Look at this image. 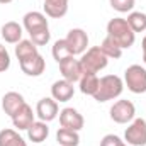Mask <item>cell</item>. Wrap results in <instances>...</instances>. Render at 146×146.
<instances>
[{
	"mask_svg": "<svg viewBox=\"0 0 146 146\" xmlns=\"http://www.w3.org/2000/svg\"><path fill=\"white\" fill-rule=\"evenodd\" d=\"M107 37H110L121 49H127L134 44L136 33L129 27L127 21L122 17H114L107 24Z\"/></svg>",
	"mask_w": 146,
	"mask_h": 146,
	"instance_id": "1",
	"label": "cell"
},
{
	"mask_svg": "<svg viewBox=\"0 0 146 146\" xmlns=\"http://www.w3.org/2000/svg\"><path fill=\"white\" fill-rule=\"evenodd\" d=\"M124 90V82L117 75H106L99 82V90L95 92L94 99L97 102H107L117 99Z\"/></svg>",
	"mask_w": 146,
	"mask_h": 146,
	"instance_id": "2",
	"label": "cell"
},
{
	"mask_svg": "<svg viewBox=\"0 0 146 146\" xmlns=\"http://www.w3.org/2000/svg\"><path fill=\"white\" fill-rule=\"evenodd\" d=\"M107 63H109V58L102 53L100 46L88 48L80 58V65H82L83 73H99L107 66Z\"/></svg>",
	"mask_w": 146,
	"mask_h": 146,
	"instance_id": "3",
	"label": "cell"
},
{
	"mask_svg": "<svg viewBox=\"0 0 146 146\" xmlns=\"http://www.w3.org/2000/svg\"><path fill=\"white\" fill-rule=\"evenodd\" d=\"M124 83L129 92L133 94H145L146 92V68L141 65H131L124 72Z\"/></svg>",
	"mask_w": 146,
	"mask_h": 146,
	"instance_id": "4",
	"label": "cell"
},
{
	"mask_svg": "<svg viewBox=\"0 0 146 146\" xmlns=\"http://www.w3.org/2000/svg\"><path fill=\"white\" fill-rule=\"evenodd\" d=\"M124 141L129 146H146V121L134 119L124 133Z\"/></svg>",
	"mask_w": 146,
	"mask_h": 146,
	"instance_id": "5",
	"label": "cell"
},
{
	"mask_svg": "<svg viewBox=\"0 0 146 146\" xmlns=\"http://www.w3.org/2000/svg\"><path fill=\"white\" fill-rule=\"evenodd\" d=\"M136 107L131 100H117L110 107V119L117 124H127L134 119Z\"/></svg>",
	"mask_w": 146,
	"mask_h": 146,
	"instance_id": "6",
	"label": "cell"
},
{
	"mask_svg": "<svg viewBox=\"0 0 146 146\" xmlns=\"http://www.w3.org/2000/svg\"><path fill=\"white\" fill-rule=\"evenodd\" d=\"M66 44H68V49H70V54L72 56H78V54H83L87 51V46H88V36L83 29L80 27H75L68 33V36L65 37Z\"/></svg>",
	"mask_w": 146,
	"mask_h": 146,
	"instance_id": "7",
	"label": "cell"
},
{
	"mask_svg": "<svg viewBox=\"0 0 146 146\" xmlns=\"http://www.w3.org/2000/svg\"><path fill=\"white\" fill-rule=\"evenodd\" d=\"M60 114V106L53 97H44L37 102L36 106V115L39 117V121L44 122H51L58 117Z\"/></svg>",
	"mask_w": 146,
	"mask_h": 146,
	"instance_id": "8",
	"label": "cell"
},
{
	"mask_svg": "<svg viewBox=\"0 0 146 146\" xmlns=\"http://www.w3.org/2000/svg\"><path fill=\"white\" fill-rule=\"evenodd\" d=\"M60 72L63 75V78L65 80H68V82H80V78H82V65H80V60H76L75 56H66L65 60H61L60 63Z\"/></svg>",
	"mask_w": 146,
	"mask_h": 146,
	"instance_id": "9",
	"label": "cell"
},
{
	"mask_svg": "<svg viewBox=\"0 0 146 146\" xmlns=\"http://www.w3.org/2000/svg\"><path fill=\"white\" fill-rule=\"evenodd\" d=\"M22 26L24 29L29 33V34H34L39 31H44V29H49V24H48V19H46V14L42 12H27L22 19Z\"/></svg>",
	"mask_w": 146,
	"mask_h": 146,
	"instance_id": "10",
	"label": "cell"
},
{
	"mask_svg": "<svg viewBox=\"0 0 146 146\" xmlns=\"http://www.w3.org/2000/svg\"><path fill=\"white\" fill-rule=\"evenodd\" d=\"M60 124L61 127L72 129V131H80L83 129V115L73 107H65L63 110H60Z\"/></svg>",
	"mask_w": 146,
	"mask_h": 146,
	"instance_id": "11",
	"label": "cell"
},
{
	"mask_svg": "<svg viewBox=\"0 0 146 146\" xmlns=\"http://www.w3.org/2000/svg\"><path fill=\"white\" fill-rule=\"evenodd\" d=\"M73 94H75V87H73L72 82L61 78V80H56L53 85H51V97L56 100V102H68L72 100Z\"/></svg>",
	"mask_w": 146,
	"mask_h": 146,
	"instance_id": "12",
	"label": "cell"
},
{
	"mask_svg": "<svg viewBox=\"0 0 146 146\" xmlns=\"http://www.w3.org/2000/svg\"><path fill=\"white\" fill-rule=\"evenodd\" d=\"M24 106H26V100H24V97L19 92H7L2 97V109H3V112L9 117H12L14 114H17Z\"/></svg>",
	"mask_w": 146,
	"mask_h": 146,
	"instance_id": "13",
	"label": "cell"
},
{
	"mask_svg": "<svg viewBox=\"0 0 146 146\" xmlns=\"http://www.w3.org/2000/svg\"><path fill=\"white\" fill-rule=\"evenodd\" d=\"M19 65H21L22 73H26L27 76H39L46 70V61H44V58L41 54H36L33 58H27L24 61H19Z\"/></svg>",
	"mask_w": 146,
	"mask_h": 146,
	"instance_id": "14",
	"label": "cell"
},
{
	"mask_svg": "<svg viewBox=\"0 0 146 146\" xmlns=\"http://www.w3.org/2000/svg\"><path fill=\"white\" fill-rule=\"evenodd\" d=\"M10 119H12V124H14L15 129H19V131H27L29 126L34 122V112H33V107L26 104L17 114H14Z\"/></svg>",
	"mask_w": 146,
	"mask_h": 146,
	"instance_id": "15",
	"label": "cell"
},
{
	"mask_svg": "<svg viewBox=\"0 0 146 146\" xmlns=\"http://www.w3.org/2000/svg\"><path fill=\"white\" fill-rule=\"evenodd\" d=\"M44 14L51 19H61L68 12V0H44Z\"/></svg>",
	"mask_w": 146,
	"mask_h": 146,
	"instance_id": "16",
	"label": "cell"
},
{
	"mask_svg": "<svg viewBox=\"0 0 146 146\" xmlns=\"http://www.w3.org/2000/svg\"><path fill=\"white\" fill-rule=\"evenodd\" d=\"M2 37L5 39V42L9 44H17L19 41H22V26L15 21H9L2 26Z\"/></svg>",
	"mask_w": 146,
	"mask_h": 146,
	"instance_id": "17",
	"label": "cell"
},
{
	"mask_svg": "<svg viewBox=\"0 0 146 146\" xmlns=\"http://www.w3.org/2000/svg\"><path fill=\"white\" fill-rule=\"evenodd\" d=\"M48 134H49V127H48V122H44V121H34L27 129V138L33 143L46 141Z\"/></svg>",
	"mask_w": 146,
	"mask_h": 146,
	"instance_id": "18",
	"label": "cell"
},
{
	"mask_svg": "<svg viewBox=\"0 0 146 146\" xmlns=\"http://www.w3.org/2000/svg\"><path fill=\"white\" fill-rule=\"evenodd\" d=\"M36 54H39V51H37V46L31 39H22L15 44V56L19 61H24V60L33 58Z\"/></svg>",
	"mask_w": 146,
	"mask_h": 146,
	"instance_id": "19",
	"label": "cell"
},
{
	"mask_svg": "<svg viewBox=\"0 0 146 146\" xmlns=\"http://www.w3.org/2000/svg\"><path fill=\"white\" fill-rule=\"evenodd\" d=\"M99 82L100 78L97 76V73H83L80 78V92L94 97L95 92L99 90Z\"/></svg>",
	"mask_w": 146,
	"mask_h": 146,
	"instance_id": "20",
	"label": "cell"
},
{
	"mask_svg": "<svg viewBox=\"0 0 146 146\" xmlns=\"http://www.w3.org/2000/svg\"><path fill=\"white\" fill-rule=\"evenodd\" d=\"M0 146H27V143L15 129H2L0 131Z\"/></svg>",
	"mask_w": 146,
	"mask_h": 146,
	"instance_id": "21",
	"label": "cell"
},
{
	"mask_svg": "<svg viewBox=\"0 0 146 146\" xmlns=\"http://www.w3.org/2000/svg\"><path fill=\"white\" fill-rule=\"evenodd\" d=\"M56 141L60 146H78L80 145V136L78 131H72L66 127H60L56 133Z\"/></svg>",
	"mask_w": 146,
	"mask_h": 146,
	"instance_id": "22",
	"label": "cell"
},
{
	"mask_svg": "<svg viewBox=\"0 0 146 146\" xmlns=\"http://www.w3.org/2000/svg\"><path fill=\"white\" fill-rule=\"evenodd\" d=\"M127 24L134 33H145L146 31V14L145 12H129Z\"/></svg>",
	"mask_w": 146,
	"mask_h": 146,
	"instance_id": "23",
	"label": "cell"
},
{
	"mask_svg": "<svg viewBox=\"0 0 146 146\" xmlns=\"http://www.w3.org/2000/svg\"><path fill=\"white\" fill-rule=\"evenodd\" d=\"M100 49H102V53H104L107 58H114V60L121 58V54H122V49H121L110 37H106V39L102 41Z\"/></svg>",
	"mask_w": 146,
	"mask_h": 146,
	"instance_id": "24",
	"label": "cell"
},
{
	"mask_svg": "<svg viewBox=\"0 0 146 146\" xmlns=\"http://www.w3.org/2000/svg\"><path fill=\"white\" fill-rule=\"evenodd\" d=\"M51 53H53V58H54L58 63H60L61 60H65L66 56H72V54H70V49H68V44H66L65 39H58V41L53 44Z\"/></svg>",
	"mask_w": 146,
	"mask_h": 146,
	"instance_id": "25",
	"label": "cell"
},
{
	"mask_svg": "<svg viewBox=\"0 0 146 146\" xmlns=\"http://www.w3.org/2000/svg\"><path fill=\"white\" fill-rule=\"evenodd\" d=\"M109 3L114 10L124 14V12H133L136 0H109Z\"/></svg>",
	"mask_w": 146,
	"mask_h": 146,
	"instance_id": "26",
	"label": "cell"
},
{
	"mask_svg": "<svg viewBox=\"0 0 146 146\" xmlns=\"http://www.w3.org/2000/svg\"><path fill=\"white\" fill-rule=\"evenodd\" d=\"M29 36H31V41L36 46H46L51 39V33H49V29H44V31H39V33L29 34Z\"/></svg>",
	"mask_w": 146,
	"mask_h": 146,
	"instance_id": "27",
	"label": "cell"
},
{
	"mask_svg": "<svg viewBox=\"0 0 146 146\" xmlns=\"http://www.w3.org/2000/svg\"><path fill=\"white\" fill-rule=\"evenodd\" d=\"M10 66V54L7 51V48L0 42V73L7 72Z\"/></svg>",
	"mask_w": 146,
	"mask_h": 146,
	"instance_id": "28",
	"label": "cell"
},
{
	"mask_svg": "<svg viewBox=\"0 0 146 146\" xmlns=\"http://www.w3.org/2000/svg\"><path fill=\"white\" fill-rule=\"evenodd\" d=\"M121 141L122 139L119 136H115V134H106L102 138V141H100V146H117Z\"/></svg>",
	"mask_w": 146,
	"mask_h": 146,
	"instance_id": "29",
	"label": "cell"
},
{
	"mask_svg": "<svg viewBox=\"0 0 146 146\" xmlns=\"http://www.w3.org/2000/svg\"><path fill=\"white\" fill-rule=\"evenodd\" d=\"M141 48H143V61L146 63V36L143 37V41H141Z\"/></svg>",
	"mask_w": 146,
	"mask_h": 146,
	"instance_id": "30",
	"label": "cell"
},
{
	"mask_svg": "<svg viewBox=\"0 0 146 146\" xmlns=\"http://www.w3.org/2000/svg\"><path fill=\"white\" fill-rule=\"evenodd\" d=\"M10 2H14V0H0V3H3V5L5 3H10Z\"/></svg>",
	"mask_w": 146,
	"mask_h": 146,
	"instance_id": "31",
	"label": "cell"
},
{
	"mask_svg": "<svg viewBox=\"0 0 146 146\" xmlns=\"http://www.w3.org/2000/svg\"><path fill=\"white\" fill-rule=\"evenodd\" d=\"M117 146H129V145H127L126 141H121V143H119V145H117Z\"/></svg>",
	"mask_w": 146,
	"mask_h": 146,
	"instance_id": "32",
	"label": "cell"
}]
</instances>
